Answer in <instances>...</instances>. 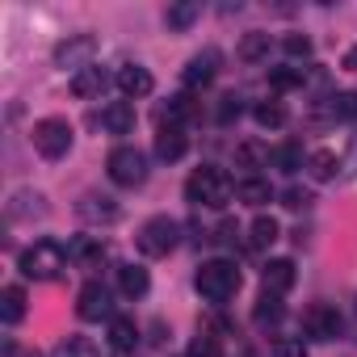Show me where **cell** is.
<instances>
[{
  "mask_svg": "<svg viewBox=\"0 0 357 357\" xmlns=\"http://www.w3.org/2000/svg\"><path fill=\"white\" fill-rule=\"evenodd\" d=\"M231 118H240V97H236V93H227V97H223V105H219V122L227 126Z\"/></svg>",
  "mask_w": 357,
  "mask_h": 357,
  "instance_id": "obj_38",
  "label": "cell"
},
{
  "mask_svg": "<svg viewBox=\"0 0 357 357\" xmlns=\"http://www.w3.org/2000/svg\"><path fill=\"white\" fill-rule=\"evenodd\" d=\"M244 63H261V59H269V34H261V30H252V34H244L240 38V51H236Z\"/></svg>",
  "mask_w": 357,
  "mask_h": 357,
  "instance_id": "obj_25",
  "label": "cell"
},
{
  "mask_svg": "<svg viewBox=\"0 0 357 357\" xmlns=\"http://www.w3.org/2000/svg\"><path fill=\"white\" fill-rule=\"evenodd\" d=\"M278 236H282V227H278V219H269V215H257L252 227H248V244H252V248H269Z\"/></svg>",
  "mask_w": 357,
  "mask_h": 357,
  "instance_id": "obj_26",
  "label": "cell"
},
{
  "mask_svg": "<svg viewBox=\"0 0 357 357\" xmlns=\"http://www.w3.org/2000/svg\"><path fill=\"white\" fill-rule=\"evenodd\" d=\"M282 47H286L290 59H307V55H311V38H307V34H286Z\"/></svg>",
  "mask_w": 357,
  "mask_h": 357,
  "instance_id": "obj_36",
  "label": "cell"
},
{
  "mask_svg": "<svg viewBox=\"0 0 357 357\" xmlns=\"http://www.w3.org/2000/svg\"><path fill=\"white\" fill-rule=\"evenodd\" d=\"M118 89H122L126 97H147V93L155 89V80H151L147 68H139V63H122V68H118Z\"/></svg>",
  "mask_w": 357,
  "mask_h": 357,
  "instance_id": "obj_14",
  "label": "cell"
},
{
  "mask_svg": "<svg viewBox=\"0 0 357 357\" xmlns=\"http://www.w3.org/2000/svg\"><path fill=\"white\" fill-rule=\"evenodd\" d=\"M273 357H307L303 336H278L273 340Z\"/></svg>",
  "mask_w": 357,
  "mask_h": 357,
  "instance_id": "obj_35",
  "label": "cell"
},
{
  "mask_svg": "<svg viewBox=\"0 0 357 357\" xmlns=\"http://www.w3.org/2000/svg\"><path fill=\"white\" fill-rule=\"evenodd\" d=\"M236 198L244 206H265V202H273V190H269V181H261V176H248V181L236 185Z\"/></svg>",
  "mask_w": 357,
  "mask_h": 357,
  "instance_id": "obj_24",
  "label": "cell"
},
{
  "mask_svg": "<svg viewBox=\"0 0 357 357\" xmlns=\"http://www.w3.org/2000/svg\"><path fill=\"white\" fill-rule=\"evenodd\" d=\"M286 206H290V211H303V206H311V194L298 190V185H290V190H286Z\"/></svg>",
  "mask_w": 357,
  "mask_h": 357,
  "instance_id": "obj_39",
  "label": "cell"
},
{
  "mask_svg": "<svg viewBox=\"0 0 357 357\" xmlns=\"http://www.w3.org/2000/svg\"><path fill=\"white\" fill-rule=\"evenodd\" d=\"M105 168H109V181L122 185V190H139L147 181V155L139 147H130V143L114 147L109 160H105Z\"/></svg>",
  "mask_w": 357,
  "mask_h": 357,
  "instance_id": "obj_4",
  "label": "cell"
},
{
  "mask_svg": "<svg viewBox=\"0 0 357 357\" xmlns=\"http://www.w3.org/2000/svg\"><path fill=\"white\" fill-rule=\"evenodd\" d=\"M215 72H219V51H202V55H194L185 63L181 80H185V89H206L215 80Z\"/></svg>",
  "mask_w": 357,
  "mask_h": 357,
  "instance_id": "obj_11",
  "label": "cell"
},
{
  "mask_svg": "<svg viewBox=\"0 0 357 357\" xmlns=\"http://www.w3.org/2000/svg\"><path fill=\"white\" fill-rule=\"evenodd\" d=\"M139 344V328H135V319H126V315H114L109 319V349H118V353H130Z\"/></svg>",
  "mask_w": 357,
  "mask_h": 357,
  "instance_id": "obj_20",
  "label": "cell"
},
{
  "mask_svg": "<svg viewBox=\"0 0 357 357\" xmlns=\"http://www.w3.org/2000/svg\"><path fill=\"white\" fill-rule=\"evenodd\" d=\"M231 194H236L231 176H227L223 168H215V164H206V168H194V172H190V181H185V202H194V206L223 211V206L231 202Z\"/></svg>",
  "mask_w": 357,
  "mask_h": 357,
  "instance_id": "obj_1",
  "label": "cell"
},
{
  "mask_svg": "<svg viewBox=\"0 0 357 357\" xmlns=\"http://www.w3.org/2000/svg\"><path fill=\"white\" fill-rule=\"evenodd\" d=\"M273 160H278L282 172H294V168L303 164V147H298V143H282V147L273 151Z\"/></svg>",
  "mask_w": 357,
  "mask_h": 357,
  "instance_id": "obj_33",
  "label": "cell"
},
{
  "mask_svg": "<svg viewBox=\"0 0 357 357\" xmlns=\"http://www.w3.org/2000/svg\"><path fill=\"white\" fill-rule=\"evenodd\" d=\"M76 215H80L84 223H105V227H109V223L122 219V206H118L109 194H97V190H93V194H84V198L76 202Z\"/></svg>",
  "mask_w": 357,
  "mask_h": 357,
  "instance_id": "obj_9",
  "label": "cell"
},
{
  "mask_svg": "<svg viewBox=\"0 0 357 357\" xmlns=\"http://www.w3.org/2000/svg\"><path fill=\"white\" fill-rule=\"evenodd\" d=\"M51 59H55V68H72V76L76 72H84V68H93V59H97V38L93 34H68L55 51H51Z\"/></svg>",
  "mask_w": 357,
  "mask_h": 357,
  "instance_id": "obj_7",
  "label": "cell"
},
{
  "mask_svg": "<svg viewBox=\"0 0 357 357\" xmlns=\"http://www.w3.org/2000/svg\"><path fill=\"white\" fill-rule=\"evenodd\" d=\"M101 126H105L109 135H130V130H135V105H130V101H109V105L101 109Z\"/></svg>",
  "mask_w": 357,
  "mask_h": 357,
  "instance_id": "obj_16",
  "label": "cell"
},
{
  "mask_svg": "<svg viewBox=\"0 0 357 357\" xmlns=\"http://www.w3.org/2000/svg\"><path fill=\"white\" fill-rule=\"evenodd\" d=\"M332 118H340V122L357 118V93H336L332 97Z\"/></svg>",
  "mask_w": 357,
  "mask_h": 357,
  "instance_id": "obj_34",
  "label": "cell"
},
{
  "mask_svg": "<svg viewBox=\"0 0 357 357\" xmlns=\"http://www.w3.org/2000/svg\"><path fill=\"white\" fill-rule=\"evenodd\" d=\"M194 286L206 303H227L240 290V269H236V261H223V257L202 261V269L194 273Z\"/></svg>",
  "mask_w": 357,
  "mask_h": 357,
  "instance_id": "obj_3",
  "label": "cell"
},
{
  "mask_svg": "<svg viewBox=\"0 0 357 357\" xmlns=\"http://www.w3.org/2000/svg\"><path fill=\"white\" fill-rule=\"evenodd\" d=\"M269 84H273L278 93L303 89V68H269Z\"/></svg>",
  "mask_w": 357,
  "mask_h": 357,
  "instance_id": "obj_32",
  "label": "cell"
},
{
  "mask_svg": "<svg viewBox=\"0 0 357 357\" xmlns=\"http://www.w3.org/2000/svg\"><path fill=\"white\" fill-rule=\"evenodd\" d=\"M43 194H17L9 202V219H30V215H43Z\"/></svg>",
  "mask_w": 357,
  "mask_h": 357,
  "instance_id": "obj_30",
  "label": "cell"
},
{
  "mask_svg": "<svg viewBox=\"0 0 357 357\" xmlns=\"http://www.w3.org/2000/svg\"><path fill=\"white\" fill-rule=\"evenodd\" d=\"M176 236H181V227H176V219H168V215H155V219H147L143 227H139V252L143 257H168L172 248H176Z\"/></svg>",
  "mask_w": 357,
  "mask_h": 357,
  "instance_id": "obj_6",
  "label": "cell"
},
{
  "mask_svg": "<svg viewBox=\"0 0 357 357\" xmlns=\"http://www.w3.org/2000/svg\"><path fill=\"white\" fill-rule=\"evenodd\" d=\"M190 357H223V344H219L215 336H198V340L190 344Z\"/></svg>",
  "mask_w": 357,
  "mask_h": 357,
  "instance_id": "obj_37",
  "label": "cell"
},
{
  "mask_svg": "<svg viewBox=\"0 0 357 357\" xmlns=\"http://www.w3.org/2000/svg\"><path fill=\"white\" fill-rule=\"evenodd\" d=\"M198 17H202V5H198V0H176V5H168V13H164L168 30H176V34L190 30Z\"/></svg>",
  "mask_w": 357,
  "mask_h": 357,
  "instance_id": "obj_18",
  "label": "cell"
},
{
  "mask_svg": "<svg viewBox=\"0 0 357 357\" xmlns=\"http://www.w3.org/2000/svg\"><path fill=\"white\" fill-rule=\"evenodd\" d=\"M282 315H286V307H282V298H278V294H265V298L257 303V311H252L257 328H273V324H282Z\"/></svg>",
  "mask_w": 357,
  "mask_h": 357,
  "instance_id": "obj_28",
  "label": "cell"
},
{
  "mask_svg": "<svg viewBox=\"0 0 357 357\" xmlns=\"http://www.w3.org/2000/svg\"><path fill=\"white\" fill-rule=\"evenodd\" d=\"M147 286H151V278H147L143 265H122V269H118V290H122L126 298H143Z\"/></svg>",
  "mask_w": 357,
  "mask_h": 357,
  "instance_id": "obj_19",
  "label": "cell"
},
{
  "mask_svg": "<svg viewBox=\"0 0 357 357\" xmlns=\"http://www.w3.org/2000/svg\"><path fill=\"white\" fill-rule=\"evenodd\" d=\"M303 332H307V340H336L340 336V311L328 303H311L303 311Z\"/></svg>",
  "mask_w": 357,
  "mask_h": 357,
  "instance_id": "obj_8",
  "label": "cell"
},
{
  "mask_svg": "<svg viewBox=\"0 0 357 357\" xmlns=\"http://www.w3.org/2000/svg\"><path fill=\"white\" fill-rule=\"evenodd\" d=\"M307 172L315 176V181H332V176L340 172V160H336V151H328V147H315V151L307 155Z\"/></svg>",
  "mask_w": 357,
  "mask_h": 357,
  "instance_id": "obj_23",
  "label": "cell"
},
{
  "mask_svg": "<svg viewBox=\"0 0 357 357\" xmlns=\"http://www.w3.org/2000/svg\"><path fill=\"white\" fill-rule=\"evenodd\" d=\"M68 257H72L80 269H97V265L105 261V244H101V236H76V240L68 244Z\"/></svg>",
  "mask_w": 357,
  "mask_h": 357,
  "instance_id": "obj_13",
  "label": "cell"
},
{
  "mask_svg": "<svg viewBox=\"0 0 357 357\" xmlns=\"http://www.w3.org/2000/svg\"><path fill=\"white\" fill-rule=\"evenodd\" d=\"M76 315H80L84 324L105 319V315H109V290H105L101 282H84L80 294H76Z\"/></svg>",
  "mask_w": 357,
  "mask_h": 357,
  "instance_id": "obj_10",
  "label": "cell"
},
{
  "mask_svg": "<svg viewBox=\"0 0 357 357\" xmlns=\"http://www.w3.org/2000/svg\"><path fill=\"white\" fill-rule=\"evenodd\" d=\"M55 357H101V349H97L89 336H68V340L55 349Z\"/></svg>",
  "mask_w": 357,
  "mask_h": 357,
  "instance_id": "obj_31",
  "label": "cell"
},
{
  "mask_svg": "<svg viewBox=\"0 0 357 357\" xmlns=\"http://www.w3.org/2000/svg\"><path fill=\"white\" fill-rule=\"evenodd\" d=\"M68 261H72V257H68V248H63L59 240H34V244L22 252L17 269H22L26 278H34V282H55Z\"/></svg>",
  "mask_w": 357,
  "mask_h": 357,
  "instance_id": "obj_2",
  "label": "cell"
},
{
  "mask_svg": "<svg viewBox=\"0 0 357 357\" xmlns=\"http://www.w3.org/2000/svg\"><path fill=\"white\" fill-rule=\"evenodd\" d=\"M72 122L68 118H38L34 122V151L38 155H47V160H63L68 151H72Z\"/></svg>",
  "mask_w": 357,
  "mask_h": 357,
  "instance_id": "obj_5",
  "label": "cell"
},
{
  "mask_svg": "<svg viewBox=\"0 0 357 357\" xmlns=\"http://www.w3.org/2000/svg\"><path fill=\"white\" fill-rule=\"evenodd\" d=\"M160 118H164L168 126L198 122V118H202V105H198V97H190V93H176V97H168V105L160 109Z\"/></svg>",
  "mask_w": 357,
  "mask_h": 357,
  "instance_id": "obj_12",
  "label": "cell"
},
{
  "mask_svg": "<svg viewBox=\"0 0 357 357\" xmlns=\"http://www.w3.org/2000/svg\"><path fill=\"white\" fill-rule=\"evenodd\" d=\"M344 68H349V72H357V47H349V51H344Z\"/></svg>",
  "mask_w": 357,
  "mask_h": 357,
  "instance_id": "obj_40",
  "label": "cell"
},
{
  "mask_svg": "<svg viewBox=\"0 0 357 357\" xmlns=\"http://www.w3.org/2000/svg\"><path fill=\"white\" fill-rule=\"evenodd\" d=\"M0 319H5V324H22L26 319V290L22 286H5V290H0Z\"/></svg>",
  "mask_w": 357,
  "mask_h": 357,
  "instance_id": "obj_21",
  "label": "cell"
},
{
  "mask_svg": "<svg viewBox=\"0 0 357 357\" xmlns=\"http://www.w3.org/2000/svg\"><path fill=\"white\" fill-rule=\"evenodd\" d=\"M265 160H269V147L257 143V139H244V143L236 147V164H240V168H265Z\"/></svg>",
  "mask_w": 357,
  "mask_h": 357,
  "instance_id": "obj_27",
  "label": "cell"
},
{
  "mask_svg": "<svg viewBox=\"0 0 357 357\" xmlns=\"http://www.w3.org/2000/svg\"><path fill=\"white\" fill-rule=\"evenodd\" d=\"M185 135H181V126H164L160 135H155V155L164 160V164H176V160H181L185 155Z\"/></svg>",
  "mask_w": 357,
  "mask_h": 357,
  "instance_id": "obj_17",
  "label": "cell"
},
{
  "mask_svg": "<svg viewBox=\"0 0 357 357\" xmlns=\"http://www.w3.org/2000/svg\"><path fill=\"white\" fill-rule=\"evenodd\" d=\"M294 261H286V257H278V261H269L265 265V273H261V282H265V294H286L290 286H294Z\"/></svg>",
  "mask_w": 357,
  "mask_h": 357,
  "instance_id": "obj_15",
  "label": "cell"
},
{
  "mask_svg": "<svg viewBox=\"0 0 357 357\" xmlns=\"http://www.w3.org/2000/svg\"><path fill=\"white\" fill-rule=\"evenodd\" d=\"M101 89H105V72H101L97 63L72 76V93H76L80 101H89V97H101Z\"/></svg>",
  "mask_w": 357,
  "mask_h": 357,
  "instance_id": "obj_22",
  "label": "cell"
},
{
  "mask_svg": "<svg viewBox=\"0 0 357 357\" xmlns=\"http://www.w3.org/2000/svg\"><path fill=\"white\" fill-rule=\"evenodd\" d=\"M252 118H257V126L278 130V126H286V105H282V101H261V105L252 109Z\"/></svg>",
  "mask_w": 357,
  "mask_h": 357,
  "instance_id": "obj_29",
  "label": "cell"
}]
</instances>
